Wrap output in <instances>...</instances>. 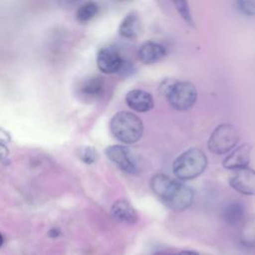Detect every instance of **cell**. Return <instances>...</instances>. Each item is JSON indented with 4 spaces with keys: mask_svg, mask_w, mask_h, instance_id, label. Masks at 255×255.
<instances>
[{
    "mask_svg": "<svg viewBox=\"0 0 255 255\" xmlns=\"http://www.w3.org/2000/svg\"><path fill=\"white\" fill-rule=\"evenodd\" d=\"M160 91L170 107L179 112L191 109L197 100L195 86L187 81L167 80L162 83Z\"/></svg>",
    "mask_w": 255,
    "mask_h": 255,
    "instance_id": "obj_4",
    "label": "cell"
},
{
    "mask_svg": "<svg viewBox=\"0 0 255 255\" xmlns=\"http://www.w3.org/2000/svg\"><path fill=\"white\" fill-rule=\"evenodd\" d=\"M239 140V132L231 124H221L211 132L207 147L214 154H225L233 149Z\"/></svg>",
    "mask_w": 255,
    "mask_h": 255,
    "instance_id": "obj_5",
    "label": "cell"
},
{
    "mask_svg": "<svg viewBox=\"0 0 255 255\" xmlns=\"http://www.w3.org/2000/svg\"><path fill=\"white\" fill-rule=\"evenodd\" d=\"M239 239L247 248H255V215L247 219L240 230Z\"/></svg>",
    "mask_w": 255,
    "mask_h": 255,
    "instance_id": "obj_16",
    "label": "cell"
},
{
    "mask_svg": "<svg viewBox=\"0 0 255 255\" xmlns=\"http://www.w3.org/2000/svg\"><path fill=\"white\" fill-rule=\"evenodd\" d=\"M107 157L122 171L128 174H136L138 167L128 147L121 144L109 145L106 150Z\"/></svg>",
    "mask_w": 255,
    "mask_h": 255,
    "instance_id": "obj_6",
    "label": "cell"
},
{
    "mask_svg": "<svg viewBox=\"0 0 255 255\" xmlns=\"http://www.w3.org/2000/svg\"><path fill=\"white\" fill-rule=\"evenodd\" d=\"M154 195L171 211L181 212L190 207L194 193L191 187L163 173H156L150 179Z\"/></svg>",
    "mask_w": 255,
    "mask_h": 255,
    "instance_id": "obj_1",
    "label": "cell"
},
{
    "mask_svg": "<svg viewBox=\"0 0 255 255\" xmlns=\"http://www.w3.org/2000/svg\"><path fill=\"white\" fill-rule=\"evenodd\" d=\"M80 95L86 100H96L104 93V81L100 77H92L84 81L79 88Z\"/></svg>",
    "mask_w": 255,
    "mask_h": 255,
    "instance_id": "obj_13",
    "label": "cell"
},
{
    "mask_svg": "<svg viewBox=\"0 0 255 255\" xmlns=\"http://www.w3.org/2000/svg\"><path fill=\"white\" fill-rule=\"evenodd\" d=\"M166 54L165 48L158 43L147 41L140 45L137 51L138 59L145 65L155 64L161 60Z\"/></svg>",
    "mask_w": 255,
    "mask_h": 255,
    "instance_id": "obj_12",
    "label": "cell"
},
{
    "mask_svg": "<svg viewBox=\"0 0 255 255\" xmlns=\"http://www.w3.org/2000/svg\"><path fill=\"white\" fill-rule=\"evenodd\" d=\"M3 241H4V240H3V236H2V234L0 233V247H1L2 244H3Z\"/></svg>",
    "mask_w": 255,
    "mask_h": 255,
    "instance_id": "obj_26",
    "label": "cell"
},
{
    "mask_svg": "<svg viewBox=\"0 0 255 255\" xmlns=\"http://www.w3.org/2000/svg\"><path fill=\"white\" fill-rule=\"evenodd\" d=\"M245 215V207L239 201H232L228 203L222 212L223 220L228 225H236L242 221Z\"/></svg>",
    "mask_w": 255,
    "mask_h": 255,
    "instance_id": "obj_14",
    "label": "cell"
},
{
    "mask_svg": "<svg viewBox=\"0 0 255 255\" xmlns=\"http://www.w3.org/2000/svg\"><path fill=\"white\" fill-rule=\"evenodd\" d=\"M123 62L124 60L115 47H104L98 52L97 65L99 70L104 74L110 75L118 73L123 65Z\"/></svg>",
    "mask_w": 255,
    "mask_h": 255,
    "instance_id": "obj_8",
    "label": "cell"
},
{
    "mask_svg": "<svg viewBox=\"0 0 255 255\" xmlns=\"http://www.w3.org/2000/svg\"><path fill=\"white\" fill-rule=\"evenodd\" d=\"M79 156L82 161L87 164H92L98 157V152L93 146H84L80 149Z\"/></svg>",
    "mask_w": 255,
    "mask_h": 255,
    "instance_id": "obj_19",
    "label": "cell"
},
{
    "mask_svg": "<svg viewBox=\"0 0 255 255\" xmlns=\"http://www.w3.org/2000/svg\"><path fill=\"white\" fill-rule=\"evenodd\" d=\"M9 155V149L8 147L5 145V143L0 141V162H3L7 159Z\"/></svg>",
    "mask_w": 255,
    "mask_h": 255,
    "instance_id": "obj_21",
    "label": "cell"
},
{
    "mask_svg": "<svg viewBox=\"0 0 255 255\" xmlns=\"http://www.w3.org/2000/svg\"><path fill=\"white\" fill-rule=\"evenodd\" d=\"M177 12L180 14L181 18L183 19V21L191 26V27H194V22H193V18L191 16V13H190V9H189V6H188V3H187V0H172Z\"/></svg>",
    "mask_w": 255,
    "mask_h": 255,
    "instance_id": "obj_18",
    "label": "cell"
},
{
    "mask_svg": "<svg viewBox=\"0 0 255 255\" xmlns=\"http://www.w3.org/2000/svg\"><path fill=\"white\" fill-rule=\"evenodd\" d=\"M64 5H71L73 3H75L77 0H60Z\"/></svg>",
    "mask_w": 255,
    "mask_h": 255,
    "instance_id": "obj_25",
    "label": "cell"
},
{
    "mask_svg": "<svg viewBox=\"0 0 255 255\" xmlns=\"http://www.w3.org/2000/svg\"><path fill=\"white\" fill-rule=\"evenodd\" d=\"M126 103L129 109L137 113L149 112L154 106L151 94L138 89L131 90L126 95Z\"/></svg>",
    "mask_w": 255,
    "mask_h": 255,
    "instance_id": "obj_10",
    "label": "cell"
},
{
    "mask_svg": "<svg viewBox=\"0 0 255 255\" xmlns=\"http://www.w3.org/2000/svg\"><path fill=\"white\" fill-rule=\"evenodd\" d=\"M48 235L52 238H55V237H58L60 235V229L58 227H53L49 230L48 232Z\"/></svg>",
    "mask_w": 255,
    "mask_h": 255,
    "instance_id": "obj_23",
    "label": "cell"
},
{
    "mask_svg": "<svg viewBox=\"0 0 255 255\" xmlns=\"http://www.w3.org/2000/svg\"><path fill=\"white\" fill-rule=\"evenodd\" d=\"M113 135L123 143L137 142L143 134L142 121L133 113L121 111L113 116L110 122Z\"/></svg>",
    "mask_w": 255,
    "mask_h": 255,
    "instance_id": "obj_2",
    "label": "cell"
},
{
    "mask_svg": "<svg viewBox=\"0 0 255 255\" xmlns=\"http://www.w3.org/2000/svg\"><path fill=\"white\" fill-rule=\"evenodd\" d=\"M237 9L248 16L255 15V3L252 0H235Z\"/></svg>",
    "mask_w": 255,
    "mask_h": 255,
    "instance_id": "obj_20",
    "label": "cell"
},
{
    "mask_svg": "<svg viewBox=\"0 0 255 255\" xmlns=\"http://www.w3.org/2000/svg\"><path fill=\"white\" fill-rule=\"evenodd\" d=\"M99 12V6L95 2H87L80 6L77 10L76 17L77 20L81 23H86L93 19Z\"/></svg>",
    "mask_w": 255,
    "mask_h": 255,
    "instance_id": "obj_17",
    "label": "cell"
},
{
    "mask_svg": "<svg viewBox=\"0 0 255 255\" xmlns=\"http://www.w3.org/2000/svg\"><path fill=\"white\" fill-rule=\"evenodd\" d=\"M252 146L249 143H243L234 147L224 158L222 165L228 170H234L249 165L251 160Z\"/></svg>",
    "mask_w": 255,
    "mask_h": 255,
    "instance_id": "obj_9",
    "label": "cell"
},
{
    "mask_svg": "<svg viewBox=\"0 0 255 255\" xmlns=\"http://www.w3.org/2000/svg\"><path fill=\"white\" fill-rule=\"evenodd\" d=\"M0 141L3 143L6 142H10L11 141V136L8 133V131H6L4 128H0Z\"/></svg>",
    "mask_w": 255,
    "mask_h": 255,
    "instance_id": "obj_22",
    "label": "cell"
},
{
    "mask_svg": "<svg viewBox=\"0 0 255 255\" xmlns=\"http://www.w3.org/2000/svg\"><path fill=\"white\" fill-rule=\"evenodd\" d=\"M111 213L115 219L127 224H134L138 221V214L135 208L127 199L115 201L111 207Z\"/></svg>",
    "mask_w": 255,
    "mask_h": 255,
    "instance_id": "obj_11",
    "label": "cell"
},
{
    "mask_svg": "<svg viewBox=\"0 0 255 255\" xmlns=\"http://www.w3.org/2000/svg\"><path fill=\"white\" fill-rule=\"evenodd\" d=\"M208 159L198 147H190L180 153L172 163V172L178 180H191L201 175Z\"/></svg>",
    "mask_w": 255,
    "mask_h": 255,
    "instance_id": "obj_3",
    "label": "cell"
},
{
    "mask_svg": "<svg viewBox=\"0 0 255 255\" xmlns=\"http://www.w3.org/2000/svg\"><path fill=\"white\" fill-rule=\"evenodd\" d=\"M139 29V19L135 13L128 14L119 27V33L125 38H134Z\"/></svg>",
    "mask_w": 255,
    "mask_h": 255,
    "instance_id": "obj_15",
    "label": "cell"
},
{
    "mask_svg": "<svg viewBox=\"0 0 255 255\" xmlns=\"http://www.w3.org/2000/svg\"><path fill=\"white\" fill-rule=\"evenodd\" d=\"M178 255H199L197 252L195 251H191V250H183L181 251Z\"/></svg>",
    "mask_w": 255,
    "mask_h": 255,
    "instance_id": "obj_24",
    "label": "cell"
},
{
    "mask_svg": "<svg viewBox=\"0 0 255 255\" xmlns=\"http://www.w3.org/2000/svg\"><path fill=\"white\" fill-rule=\"evenodd\" d=\"M229 185L243 195H255V170L248 166L232 170Z\"/></svg>",
    "mask_w": 255,
    "mask_h": 255,
    "instance_id": "obj_7",
    "label": "cell"
}]
</instances>
